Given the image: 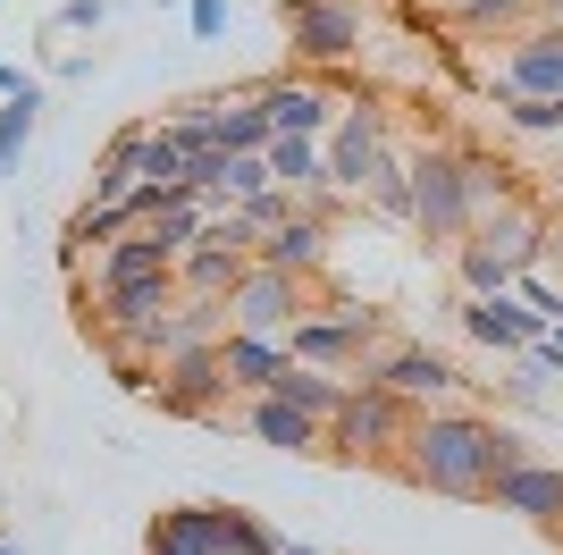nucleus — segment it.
I'll return each mask as SVG.
<instances>
[{
	"mask_svg": "<svg viewBox=\"0 0 563 555\" xmlns=\"http://www.w3.org/2000/svg\"><path fill=\"white\" fill-rule=\"evenodd\" d=\"M514 463H530V446H521L505 421L471 413V404L412 413V429H404V446H396V471L412 488H429V497H471V505H488V488L505 480Z\"/></svg>",
	"mask_w": 563,
	"mask_h": 555,
	"instance_id": "obj_1",
	"label": "nucleus"
},
{
	"mask_svg": "<svg viewBox=\"0 0 563 555\" xmlns=\"http://www.w3.org/2000/svg\"><path fill=\"white\" fill-rule=\"evenodd\" d=\"M412 161V228L438 236V244H463L471 236V177H463V143H421L404 152Z\"/></svg>",
	"mask_w": 563,
	"mask_h": 555,
	"instance_id": "obj_2",
	"label": "nucleus"
},
{
	"mask_svg": "<svg viewBox=\"0 0 563 555\" xmlns=\"http://www.w3.org/2000/svg\"><path fill=\"white\" fill-rule=\"evenodd\" d=\"M378 328H387V312H362V303H320L311 320H295V337H286V362H311V370H336V379H353V370L378 353Z\"/></svg>",
	"mask_w": 563,
	"mask_h": 555,
	"instance_id": "obj_3",
	"label": "nucleus"
},
{
	"mask_svg": "<svg viewBox=\"0 0 563 555\" xmlns=\"http://www.w3.org/2000/svg\"><path fill=\"white\" fill-rule=\"evenodd\" d=\"M320 312V295H311V278L295 270H269V261H253L244 270V286L228 295V328H244V337H295V320H311Z\"/></svg>",
	"mask_w": 563,
	"mask_h": 555,
	"instance_id": "obj_4",
	"label": "nucleus"
},
{
	"mask_svg": "<svg viewBox=\"0 0 563 555\" xmlns=\"http://www.w3.org/2000/svg\"><path fill=\"white\" fill-rule=\"evenodd\" d=\"M353 379L387 388L404 413H438V404H454V388H463V370H454L446 353H429V346H378Z\"/></svg>",
	"mask_w": 563,
	"mask_h": 555,
	"instance_id": "obj_5",
	"label": "nucleus"
},
{
	"mask_svg": "<svg viewBox=\"0 0 563 555\" xmlns=\"http://www.w3.org/2000/svg\"><path fill=\"white\" fill-rule=\"evenodd\" d=\"M404 429H412V413H404L387 388H371V379H353V395H345V413L329 421V455H345V463H396V446H404Z\"/></svg>",
	"mask_w": 563,
	"mask_h": 555,
	"instance_id": "obj_6",
	"label": "nucleus"
},
{
	"mask_svg": "<svg viewBox=\"0 0 563 555\" xmlns=\"http://www.w3.org/2000/svg\"><path fill=\"white\" fill-rule=\"evenodd\" d=\"M329 194H371V177H378V161L396 152L387 143V110H371V101H345V118L329 127Z\"/></svg>",
	"mask_w": 563,
	"mask_h": 555,
	"instance_id": "obj_7",
	"label": "nucleus"
},
{
	"mask_svg": "<svg viewBox=\"0 0 563 555\" xmlns=\"http://www.w3.org/2000/svg\"><path fill=\"white\" fill-rule=\"evenodd\" d=\"M253 101L269 118V135H303V143H329V127L345 118V101L311 76H269V85H253Z\"/></svg>",
	"mask_w": 563,
	"mask_h": 555,
	"instance_id": "obj_8",
	"label": "nucleus"
},
{
	"mask_svg": "<svg viewBox=\"0 0 563 555\" xmlns=\"http://www.w3.org/2000/svg\"><path fill=\"white\" fill-rule=\"evenodd\" d=\"M269 270H295V278H320V261H329V203H295L278 219V228L261 236V253Z\"/></svg>",
	"mask_w": 563,
	"mask_h": 555,
	"instance_id": "obj_9",
	"label": "nucleus"
},
{
	"mask_svg": "<svg viewBox=\"0 0 563 555\" xmlns=\"http://www.w3.org/2000/svg\"><path fill=\"white\" fill-rule=\"evenodd\" d=\"M496 513H521V522H539V531H563V463H514L505 480L488 488Z\"/></svg>",
	"mask_w": 563,
	"mask_h": 555,
	"instance_id": "obj_10",
	"label": "nucleus"
},
{
	"mask_svg": "<svg viewBox=\"0 0 563 555\" xmlns=\"http://www.w3.org/2000/svg\"><path fill=\"white\" fill-rule=\"evenodd\" d=\"M295 51H303L311 68H336L362 51V9L353 0H303L295 9Z\"/></svg>",
	"mask_w": 563,
	"mask_h": 555,
	"instance_id": "obj_11",
	"label": "nucleus"
},
{
	"mask_svg": "<svg viewBox=\"0 0 563 555\" xmlns=\"http://www.w3.org/2000/svg\"><path fill=\"white\" fill-rule=\"evenodd\" d=\"M505 101H563V34H521L505 51Z\"/></svg>",
	"mask_w": 563,
	"mask_h": 555,
	"instance_id": "obj_12",
	"label": "nucleus"
},
{
	"mask_svg": "<svg viewBox=\"0 0 563 555\" xmlns=\"http://www.w3.org/2000/svg\"><path fill=\"white\" fill-rule=\"evenodd\" d=\"M463 328L479 337V346H496V353H530L547 337L521 295H463Z\"/></svg>",
	"mask_w": 563,
	"mask_h": 555,
	"instance_id": "obj_13",
	"label": "nucleus"
},
{
	"mask_svg": "<svg viewBox=\"0 0 563 555\" xmlns=\"http://www.w3.org/2000/svg\"><path fill=\"white\" fill-rule=\"evenodd\" d=\"M286 370V346L278 337H244V328H228V337H219V379H228V395H244V404H253V395H269V379H278Z\"/></svg>",
	"mask_w": 563,
	"mask_h": 555,
	"instance_id": "obj_14",
	"label": "nucleus"
},
{
	"mask_svg": "<svg viewBox=\"0 0 563 555\" xmlns=\"http://www.w3.org/2000/svg\"><path fill=\"white\" fill-rule=\"evenodd\" d=\"M244 429H253L261 446H278V455H320V446H329V421L295 413L278 395H253V404H244Z\"/></svg>",
	"mask_w": 563,
	"mask_h": 555,
	"instance_id": "obj_15",
	"label": "nucleus"
},
{
	"mask_svg": "<svg viewBox=\"0 0 563 555\" xmlns=\"http://www.w3.org/2000/svg\"><path fill=\"white\" fill-rule=\"evenodd\" d=\"M261 161H269V185H278V194H295V203H320V194H329V152H320V143L278 135Z\"/></svg>",
	"mask_w": 563,
	"mask_h": 555,
	"instance_id": "obj_16",
	"label": "nucleus"
},
{
	"mask_svg": "<svg viewBox=\"0 0 563 555\" xmlns=\"http://www.w3.org/2000/svg\"><path fill=\"white\" fill-rule=\"evenodd\" d=\"M152 538L177 555H228V505H168L152 522Z\"/></svg>",
	"mask_w": 563,
	"mask_h": 555,
	"instance_id": "obj_17",
	"label": "nucleus"
},
{
	"mask_svg": "<svg viewBox=\"0 0 563 555\" xmlns=\"http://www.w3.org/2000/svg\"><path fill=\"white\" fill-rule=\"evenodd\" d=\"M244 270H253V253H219V244H194L186 261H177V286L202 303H228L235 286H244Z\"/></svg>",
	"mask_w": 563,
	"mask_h": 555,
	"instance_id": "obj_18",
	"label": "nucleus"
},
{
	"mask_svg": "<svg viewBox=\"0 0 563 555\" xmlns=\"http://www.w3.org/2000/svg\"><path fill=\"white\" fill-rule=\"evenodd\" d=\"M454 270H463V295H514L521 261H505L496 244H479V236H463V253H454Z\"/></svg>",
	"mask_w": 563,
	"mask_h": 555,
	"instance_id": "obj_19",
	"label": "nucleus"
},
{
	"mask_svg": "<svg viewBox=\"0 0 563 555\" xmlns=\"http://www.w3.org/2000/svg\"><path fill=\"white\" fill-rule=\"evenodd\" d=\"M143 194V177H135V127H126V135L110 143V152H101L93 161V203H110V210H126Z\"/></svg>",
	"mask_w": 563,
	"mask_h": 555,
	"instance_id": "obj_20",
	"label": "nucleus"
},
{
	"mask_svg": "<svg viewBox=\"0 0 563 555\" xmlns=\"http://www.w3.org/2000/svg\"><path fill=\"white\" fill-rule=\"evenodd\" d=\"M463 177H471V210H479V219H488L496 203H514V168L488 161V152H471V143H463ZM479 219H471V228H479Z\"/></svg>",
	"mask_w": 563,
	"mask_h": 555,
	"instance_id": "obj_21",
	"label": "nucleus"
},
{
	"mask_svg": "<svg viewBox=\"0 0 563 555\" xmlns=\"http://www.w3.org/2000/svg\"><path fill=\"white\" fill-rule=\"evenodd\" d=\"M34 110H43V92H34V85H18V92H9V101H0V177L18 168L25 135H34Z\"/></svg>",
	"mask_w": 563,
	"mask_h": 555,
	"instance_id": "obj_22",
	"label": "nucleus"
},
{
	"mask_svg": "<svg viewBox=\"0 0 563 555\" xmlns=\"http://www.w3.org/2000/svg\"><path fill=\"white\" fill-rule=\"evenodd\" d=\"M371 203L387 210V219H412V161H404V152H387V161H378V177H371Z\"/></svg>",
	"mask_w": 563,
	"mask_h": 555,
	"instance_id": "obj_23",
	"label": "nucleus"
},
{
	"mask_svg": "<svg viewBox=\"0 0 563 555\" xmlns=\"http://www.w3.org/2000/svg\"><path fill=\"white\" fill-rule=\"evenodd\" d=\"M278 185H269V161H228V185H219V203L228 210H253V203H269Z\"/></svg>",
	"mask_w": 563,
	"mask_h": 555,
	"instance_id": "obj_24",
	"label": "nucleus"
},
{
	"mask_svg": "<svg viewBox=\"0 0 563 555\" xmlns=\"http://www.w3.org/2000/svg\"><path fill=\"white\" fill-rule=\"evenodd\" d=\"M228 555H286V538L261 522V513H244V505H228Z\"/></svg>",
	"mask_w": 563,
	"mask_h": 555,
	"instance_id": "obj_25",
	"label": "nucleus"
},
{
	"mask_svg": "<svg viewBox=\"0 0 563 555\" xmlns=\"http://www.w3.org/2000/svg\"><path fill=\"white\" fill-rule=\"evenodd\" d=\"M514 295L530 303V320H539V328H563V286H547L539 270H521V278H514Z\"/></svg>",
	"mask_w": 563,
	"mask_h": 555,
	"instance_id": "obj_26",
	"label": "nucleus"
},
{
	"mask_svg": "<svg viewBox=\"0 0 563 555\" xmlns=\"http://www.w3.org/2000/svg\"><path fill=\"white\" fill-rule=\"evenodd\" d=\"M521 9H530V0H446V18L454 25H479V34H488V25H514Z\"/></svg>",
	"mask_w": 563,
	"mask_h": 555,
	"instance_id": "obj_27",
	"label": "nucleus"
},
{
	"mask_svg": "<svg viewBox=\"0 0 563 555\" xmlns=\"http://www.w3.org/2000/svg\"><path fill=\"white\" fill-rule=\"evenodd\" d=\"M505 118L530 135H563V101H505Z\"/></svg>",
	"mask_w": 563,
	"mask_h": 555,
	"instance_id": "obj_28",
	"label": "nucleus"
},
{
	"mask_svg": "<svg viewBox=\"0 0 563 555\" xmlns=\"http://www.w3.org/2000/svg\"><path fill=\"white\" fill-rule=\"evenodd\" d=\"M186 25L202 43H219V34H228V0H186Z\"/></svg>",
	"mask_w": 563,
	"mask_h": 555,
	"instance_id": "obj_29",
	"label": "nucleus"
},
{
	"mask_svg": "<svg viewBox=\"0 0 563 555\" xmlns=\"http://www.w3.org/2000/svg\"><path fill=\"white\" fill-rule=\"evenodd\" d=\"M101 18H110V0H68L51 25H59V34H76V25H101Z\"/></svg>",
	"mask_w": 563,
	"mask_h": 555,
	"instance_id": "obj_30",
	"label": "nucleus"
},
{
	"mask_svg": "<svg viewBox=\"0 0 563 555\" xmlns=\"http://www.w3.org/2000/svg\"><path fill=\"white\" fill-rule=\"evenodd\" d=\"M521 362H530V370H563V328H547V337L521 353Z\"/></svg>",
	"mask_w": 563,
	"mask_h": 555,
	"instance_id": "obj_31",
	"label": "nucleus"
},
{
	"mask_svg": "<svg viewBox=\"0 0 563 555\" xmlns=\"http://www.w3.org/2000/svg\"><path fill=\"white\" fill-rule=\"evenodd\" d=\"M547 253H555V261H563V203H555V210H547Z\"/></svg>",
	"mask_w": 563,
	"mask_h": 555,
	"instance_id": "obj_32",
	"label": "nucleus"
},
{
	"mask_svg": "<svg viewBox=\"0 0 563 555\" xmlns=\"http://www.w3.org/2000/svg\"><path fill=\"white\" fill-rule=\"evenodd\" d=\"M9 92H18V68H0V101H9Z\"/></svg>",
	"mask_w": 563,
	"mask_h": 555,
	"instance_id": "obj_33",
	"label": "nucleus"
},
{
	"mask_svg": "<svg viewBox=\"0 0 563 555\" xmlns=\"http://www.w3.org/2000/svg\"><path fill=\"white\" fill-rule=\"evenodd\" d=\"M286 555H320V547H295V538H286Z\"/></svg>",
	"mask_w": 563,
	"mask_h": 555,
	"instance_id": "obj_34",
	"label": "nucleus"
},
{
	"mask_svg": "<svg viewBox=\"0 0 563 555\" xmlns=\"http://www.w3.org/2000/svg\"><path fill=\"white\" fill-rule=\"evenodd\" d=\"M278 9H286V18H295V9H303V0H278Z\"/></svg>",
	"mask_w": 563,
	"mask_h": 555,
	"instance_id": "obj_35",
	"label": "nucleus"
},
{
	"mask_svg": "<svg viewBox=\"0 0 563 555\" xmlns=\"http://www.w3.org/2000/svg\"><path fill=\"white\" fill-rule=\"evenodd\" d=\"M152 555H177V547H161V538H152Z\"/></svg>",
	"mask_w": 563,
	"mask_h": 555,
	"instance_id": "obj_36",
	"label": "nucleus"
},
{
	"mask_svg": "<svg viewBox=\"0 0 563 555\" xmlns=\"http://www.w3.org/2000/svg\"><path fill=\"white\" fill-rule=\"evenodd\" d=\"M0 555H9V547H0Z\"/></svg>",
	"mask_w": 563,
	"mask_h": 555,
	"instance_id": "obj_37",
	"label": "nucleus"
}]
</instances>
